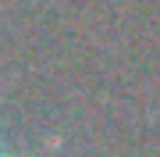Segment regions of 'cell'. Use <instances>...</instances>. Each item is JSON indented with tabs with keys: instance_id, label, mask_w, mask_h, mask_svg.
Masks as SVG:
<instances>
[{
	"instance_id": "6da1fadb",
	"label": "cell",
	"mask_w": 160,
	"mask_h": 157,
	"mask_svg": "<svg viewBox=\"0 0 160 157\" xmlns=\"http://www.w3.org/2000/svg\"><path fill=\"white\" fill-rule=\"evenodd\" d=\"M0 157H11V154H0Z\"/></svg>"
}]
</instances>
